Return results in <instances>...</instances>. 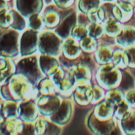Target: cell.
Instances as JSON below:
<instances>
[{
	"instance_id": "cell-41",
	"label": "cell",
	"mask_w": 135,
	"mask_h": 135,
	"mask_svg": "<svg viewBox=\"0 0 135 135\" xmlns=\"http://www.w3.org/2000/svg\"><path fill=\"white\" fill-rule=\"evenodd\" d=\"M12 24V13L10 9H0L1 28H10Z\"/></svg>"
},
{
	"instance_id": "cell-18",
	"label": "cell",
	"mask_w": 135,
	"mask_h": 135,
	"mask_svg": "<svg viewBox=\"0 0 135 135\" xmlns=\"http://www.w3.org/2000/svg\"><path fill=\"white\" fill-rule=\"evenodd\" d=\"M36 134L39 135H57L62 133L60 126L50 121L48 119H39L35 122Z\"/></svg>"
},
{
	"instance_id": "cell-46",
	"label": "cell",
	"mask_w": 135,
	"mask_h": 135,
	"mask_svg": "<svg viewBox=\"0 0 135 135\" xmlns=\"http://www.w3.org/2000/svg\"><path fill=\"white\" fill-rule=\"evenodd\" d=\"M53 2L57 8L66 10L70 9L74 5L75 0H53Z\"/></svg>"
},
{
	"instance_id": "cell-25",
	"label": "cell",
	"mask_w": 135,
	"mask_h": 135,
	"mask_svg": "<svg viewBox=\"0 0 135 135\" xmlns=\"http://www.w3.org/2000/svg\"><path fill=\"white\" fill-rule=\"evenodd\" d=\"M119 122L124 134L135 135V110H129Z\"/></svg>"
},
{
	"instance_id": "cell-14",
	"label": "cell",
	"mask_w": 135,
	"mask_h": 135,
	"mask_svg": "<svg viewBox=\"0 0 135 135\" xmlns=\"http://www.w3.org/2000/svg\"><path fill=\"white\" fill-rule=\"evenodd\" d=\"M68 69L75 79L76 86L91 84L93 70L89 66L81 63H76L73 64Z\"/></svg>"
},
{
	"instance_id": "cell-16",
	"label": "cell",
	"mask_w": 135,
	"mask_h": 135,
	"mask_svg": "<svg viewBox=\"0 0 135 135\" xmlns=\"http://www.w3.org/2000/svg\"><path fill=\"white\" fill-rule=\"evenodd\" d=\"M73 98L74 102L81 107H86L91 104L93 99V85L76 86L73 92Z\"/></svg>"
},
{
	"instance_id": "cell-42",
	"label": "cell",
	"mask_w": 135,
	"mask_h": 135,
	"mask_svg": "<svg viewBox=\"0 0 135 135\" xmlns=\"http://www.w3.org/2000/svg\"><path fill=\"white\" fill-rule=\"evenodd\" d=\"M93 99L92 101V104H97L100 101L105 99V92L104 89L102 88L98 84L93 85Z\"/></svg>"
},
{
	"instance_id": "cell-5",
	"label": "cell",
	"mask_w": 135,
	"mask_h": 135,
	"mask_svg": "<svg viewBox=\"0 0 135 135\" xmlns=\"http://www.w3.org/2000/svg\"><path fill=\"white\" fill-rule=\"evenodd\" d=\"M20 33L13 28L2 31L0 36L1 55L15 58L20 54Z\"/></svg>"
},
{
	"instance_id": "cell-17",
	"label": "cell",
	"mask_w": 135,
	"mask_h": 135,
	"mask_svg": "<svg viewBox=\"0 0 135 135\" xmlns=\"http://www.w3.org/2000/svg\"><path fill=\"white\" fill-rule=\"evenodd\" d=\"M39 64L42 73L46 77H53L60 67L59 61L56 57L47 55H40Z\"/></svg>"
},
{
	"instance_id": "cell-26",
	"label": "cell",
	"mask_w": 135,
	"mask_h": 135,
	"mask_svg": "<svg viewBox=\"0 0 135 135\" xmlns=\"http://www.w3.org/2000/svg\"><path fill=\"white\" fill-rule=\"evenodd\" d=\"M19 102L13 100H1V120L6 118L18 117Z\"/></svg>"
},
{
	"instance_id": "cell-20",
	"label": "cell",
	"mask_w": 135,
	"mask_h": 135,
	"mask_svg": "<svg viewBox=\"0 0 135 135\" xmlns=\"http://www.w3.org/2000/svg\"><path fill=\"white\" fill-rule=\"evenodd\" d=\"M23 121L19 117L6 118L1 120L0 134L2 135L20 134Z\"/></svg>"
},
{
	"instance_id": "cell-37",
	"label": "cell",
	"mask_w": 135,
	"mask_h": 135,
	"mask_svg": "<svg viewBox=\"0 0 135 135\" xmlns=\"http://www.w3.org/2000/svg\"><path fill=\"white\" fill-rule=\"evenodd\" d=\"M81 47L83 50V51L89 52V53H93L96 51V50L98 47V42L97 40L95 38L88 36L85 39L80 41Z\"/></svg>"
},
{
	"instance_id": "cell-23",
	"label": "cell",
	"mask_w": 135,
	"mask_h": 135,
	"mask_svg": "<svg viewBox=\"0 0 135 135\" xmlns=\"http://www.w3.org/2000/svg\"><path fill=\"white\" fill-rule=\"evenodd\" d=\"M44 19L45 23V27L48 29H55L61 21V16L57 10V9L51 5L46 7L44 12Z\"/></svg>"
},
{
	"instance_id": "cell-52",
	"label": "cell",
	"mask_w": 135,
	"mask_h": 135,
	"mask_svg": "<svg viewBox=\"0 0 135 135\" xmlns=\"http://www.w3.org/2000/svg\"><path fill=\"white\" fill-rule=\"evenodd\" d=\"M5 1H6V2H9V1H11V0H5Z\"/></svg>"
},
{
	"instance_id": "cell-29",
	"label": "cell",
	"mask_w": 135,
	"mask_h": 135,
	"mask_svg": "<svg viewBox=\"0 0 135 135\" xmlns=\"http://www.w3.org/2000/svg\"><path fill=\"white\" fill-rule=\"evenodd\" d=\"M37 89L41 95H48V94H55L58 93V89L53 78L50 77L44 78L38 84Z\"/></svg>"
},
{
	"instance_id": "cell-39",
	"label": "cell",
	"mask_w": 135,
	"mask_h": 135,
	"mask_svg": "<svg viewBox=\"0 0 135 135\" xmlns=\"http://www.w3.org/2000/svg\"><path fill=\"white\" fill-rule=\"evenodd\" d=\"M135 80L132 74L128 71L125 70L123 72V78L122 81L120 83V85L119 88L123 89V91H129L131 89H134L133 87L134 86Z\"/></svg>"
},
{
	"instance_id": "cell-51",
	"label": "cell",
	"mask_w": 135,
	"mask_h": 135,
	"mask_svg": "<svg viewBox=\"0 0 135 135\" xmlns=\"http://www.w3.org/2000/svg\"><path fill=\"white\" fill-rule=\"evenodd\" d=\"M51 2H52V0H44V2H45L47 5L51 4Z\"/></svg>"
},
{
	"instance_id": "cell-43",
	"label": "cell",
	"mask_w": 135,
	"mask_h": 135,
	"mask_svg": "<svg viewBox=\"0 0 135 135\" xmlns=\"http://www.w3.org/2000/svg\"><path fill=\"white\" fill-rule=\"evenodd\" d=\"M131 106L130 104L126 101L123 100L122 103H120L119 105H117L115 108V113H114V117L118 120L120 121L123 115L129 111L131 110Z\"/></svg>"
},
{
	"instance_id": "cell-1",
	"label": "cell",
	"mask_w": 135,
	"mask_h": 135,
	"mask_svg": "<svg viewBox=\"0 0 135 135\" xmlns=\"http://www.w3.org/2000/svg\"><path fill=\"white\" fill-rule=\"evenodd\" d=\"M1 96L5 100L24 102L30 100H37L40 97L37 87L25 76L15 74L1 88Z\"/></svg>"
},
{
	"instance_id": "cell-3",
	"label": "cell",
	"mask_w": 135,
	"mask_h": 135,
	"mask_svg": "<svg viewBox=\"0 0 135 135\" xmlns=\"http://www.w3.org/2000/svg\"><path fill=\"white\" fill-rule=\"evenodd\" d=\"M16 65V74H23L36 87L39 82L44 78V75L40 67L39 59L35 55L22 57Z\"/></svg>"
},
{
	"instance_id": "cell-4",
	"label": "cell",
	"mask_w": 135,
	"mask_h": 135,
	"mask_svg": "<svg viewBox=\"0 0 135 135\" xmlns=\"http://www.w3.org/2000/svg\"><path fill=\"white\" fill-rule=\"evenodd\" d=\"M62 39L55 32L45 30L39 32L38 50L41 55L59 56L62 53Z\"/></svg>"
},
{
	"instance_id": "cell-10",
	"label": "cell",
	"mask_w": 135,
	"mask_h": 135,
	"mask_svg": "<svg viewBox=\"0 0 135 135\" xmlns=\"http://www.w3.org/2000/svg\"><path fill=\"white\" fill-rule=\"evenodd\" d=\"M78 15L74 9H71L61 19L59 25L55 29V32L62 40H66L71 36L74 27L77 25Z\"/></svg>"
},
{
	"instance_id": "cell-2",
	"label": "cell",
	"mask_w": 135,
	"mask_h": 135,
	"mask_svg": "<svg viewBox=\"0 0 135 135\" xmlns=\"http://www.w3.org/2000/svg\"><path fill=\"white\" fill-rule=\"evenodd\" d=\"M112 62L100 65L96 74L97 84L106 90L118 88L123 78V72Z\"/></svg>"
},
{
	"instance_id": "cell-34",
	"label": "cell",
	"mask_w": 135,
	"mask_h": 135,
	"mask_svg": "<svg viewBox=\"0 0 135 135\" xmlns=\"http://www.w3.org/2000/svg\"><path fill=\"white\" fill-rule=\"evenodd\" d=\"M28 28H31L36 32H42L45 27L44 16L40 13H36L28 17Z\"/></svg>"
},
{
	"instance_id": "cell-7",
	"label": "cell",
	"mask_w": 135,
	"mask_h": 135,
	"mask_svg": "<svg viewBox=\"0 0 135 135\" xmlns=\"http://www.w3.org/2000/svg\"><path fill=\"white\" fill-rule=\"evenodd\" d=\"M52 78L56 85L58 93L62 96H70L76 88L75 79L68 68L60 66Z\"/></svg>"
},
{
	"instance_id": "cell-47",
	"label": "cell",
	"mask_w": 135,
	"mask_h": 135,
	"mask_svg": "<svg viewBox=\"0 0 135 135\" xmlns=\"http://www.w3.org/2000/svg\"><path fill=\"white\" fill-rule=\"evenodd\" d=\"M125 100L130 104L131 108H135V88L131 89L127 92L125 96Z\"/></svg>"
},
{
	"instance_id": "cell-45",
	"label": "cell",
	"mask_w": 135,
	"mask_h": 135,
	"mask_svg": "<svg viewBox=\"0 0 135 135\" xmlns=\"http://www.w3.org/2000/svg\"><path fill=\"white\" fill-rule=\"evenodd\" d=\"M28 134H36V130L35 126L32 124V123H25L23 122L20 135H28Z\"/></svg>"
},
{
	"instance_id": "cell-13",
	"label": "cell",
	"mask_w": 135,
	"mask_h": 135,
	"mask_svg": "<svg viewBox=\"0 0 135 135\" xmlns=\"http://www.w3.org/2000/svg\"><path fill=\"white\" fill-rule=\"evenodd\" d=\"M18 117L25 123H35L40 114L36 101L30 100L21 102L18 107Z\"/></svg>"
},
{
	"instance_id": "cell-44",
	"label": "cell",
	"mask_w": 135,
	"mask_h": 135,
	"mask_svg": "<svg viewBox=\"0 0 135 135\" xmlns=\"http://www.w3.org/2000/svg\"><path fill=\"white\" fill-rule=\"evenodd\" d=\"M125 52L127 53L129 59V66L128 68L135 69V45L126 47L124 49Z\"/></svg>"
},
{
	"instance_id": "cell-50",
	"label": "cell",
	"mask_w": 135,
	"mask_h": 135,
	"mask_svg": "<svg viewBox=\"0 0 135 135\" xmlns=\"http://www.w3.org/2000/svg\"><path fill=\"white\" fill-rule=\"evenodd\" d=\"M104 2H112V3H114L115 2H117V0H101Z\"/></svg>"
},
{
	"instance_id": "cell-9",
	"label": "cell",
	"mask_w": 135,
	"mask_h": 135,
	"mask_svg": "<svg viewBox=\"0 0 135 135\" xmlns=\"http://www.w3.org/2000/svg\"><path fill=\"white\" fill-rule=\"evenodd\" d=\"M39 32L28 28L22 33L20 39V55L26 57L34 55L38 50Z\"/></svg>"
},
{
	"instance_id": "cell-32",
	"label": "cell",
	"mask_w": 135,
	"mask_h": 135,
	"mask_svg": "<svg viewBox=\"0 0 135 135\" xmlns=\"http://www.w3.org/2000/svg\"><path fill=\"white\" fill-rule=\"evenodd\" d=\"M112 13H113V17H115L116 20H118L119 21L123 24L125 22L129 21L131 19L134 12L125 10L123 8H121L117 3H115L112 9Z\"/></svg>"
},
{
	"instance_id": "cell-48",
	"label": "cell",
	"mask_w": 135,
	"mask_h": 135,
	"mask_svg": "<svg viewBox=\"0 0 135 135\" xmlns=\"http://www.w3.org/2000/svg\"><path fill=\"white\" fill-rule=\"evenodd\" d=\"M88 19L89 23H97V22H100L99 17L97 15V13H90L88 14Z\"/></svg>"
},
{
	"instance_id": "cell-28",
	"label": "cell",
	"mask_w": 135,
	"mask_h": 135,
	"mask_svg": "<svg viewBox=\"0 0 135 135\" xmlns=\"http://www.w3.org/2000/svg\"><path fill=\"white\" fill-rule=\"evenodd\" d=\"M104 33L107 36L116 37L123 29V25L115 17H111L104 23Z\"/></svg>"
},
{
	"instance_id": "cell-8",
	"label": "cell",
	"mask_w": 135,
	"mask_h": 135,
	"mask_svg": "<svg viewBox=\"0 0 135 135\" xmlns=\"http://www.w3.org/2000/svg\"><path fill=\"white\" fill-rule=\"evenodd\" d=\"M62 98L55 94L41 95L36 100V104L40 112V114L48 119L53 115L61 106Z\"/></svg>"
},
{
	"instance_id": "cell-19",
	"label": "cell",
	"mask_w": 135,
	"mask_h": 135,
	"mask_svg": "<svg viewBox=\"0 0 135 135\" xmlns=\"http://www.w3.org/2000/svg\"><path fill=\"white\" fill-rule=\"evenodd\" d=\"M0 83L1 85L6 84L9 78L16 74L17 65L9 57L1 55L0 57Z\"/></svg>"
},
{
	"instance_id": "cell-6",
	"label": "cell",
	"mask_w": 135,
	"mask_h": 135,
	"mask_svg": "<svg viewBox=\"0 0 135 135\" xmlns=\"http://www.w3.org/2000/svg\"><path fill=\"white\" fill-rule=\"evenodd\" d=\"M117 121L118 120L115 117L106 121L100 120L95 116L93 111L88 115L86 118V124L88 129L93 134L98 135L121 134L117 124Z\"/></svg>"
},
{
	"instance_id": "cell-38",
	"label": "cell",
	"mask_w": 135,
	"mask_h": 135,
	"mask_svg": "<svg viewBox=\"0 0 135 135\" xmlns=\"http://www.w3.org/2000/svg\"><path fill=\"white\" fill-rule=\"evenodd\" d=\"M96 59L95 56H93L92 55V53H89V52H85V51H82V53L81 54V55L75 60V63H81V64H85L88 66H89L92 70H94L96 68Z\"/></svg>"
},
{
	"instance_id": "cell-49",
	"label": "cell",
	"mask_w": 135,
	"mask_h": 135,
	"mask_svg": "<svg viewBox=\"0 0 135 135\" xmlns=\"http://www.w3.org/2000/svg\"><path fill=\"white\" fill-rule=\"evenodd\" d=\"M117 1H122V2H129L131 3L135 6V0H117Z\"/></svg>"
},
{
	"instance_id": "cell-30",
	"label": "cell",
	"mask_w": 135,
	"mask_h": 135,
	"mask_svg": "<svg viewBox=\"0 0 135 135\" xmlns=\"http://www.w3.org/2000/svg\"><path fill=\"white\" fill-rule=\"evenodd\" d=\"M125 94L123 90L120 88H115L107 91L105 95V100L108 101L114 107H116L123 100H125Z\"/></svg>"
},
{
	"instance_id": "cell-36",
	"label": "cell",
	"mask_w": 135,
	"mask_h": 135,
	"mask_svg": "<svg viewBox=\"0 0 135 135\" xmlns=\"http://www.w3.org/2000/svg\"><path fill=\"white\" fill-rule=\"evenodd\" d=\"M88 27L89 36L95 38L96 40H100L102 38L104 33V27L103 23L97 22V23H89Z\"/></svg>"
},
{
	"instance_id": "cell-31",
	"label": "cell",
	"mask_w": 135,
	"mask_h": 135,
	"mask_svg": "<svg viewBox=\"0 0 135 135\" xmlns=\"http://www.w3.org/2000/svg\"><path fill=\"white\" fill-rule=\"evenodd\" d=\"M112 62L121 70H126L128 68L129 66L128 56L125 51L121 48H118L114 51Z\"/></svg>"
},
{
	"instance_id": "cell-15",
	"label": "cell",
	"mask_w": 135,
	"mask_h": 135,
	"mask_svg": "<svg viewBox=\"0 0 135 135\" xmlns=\"http://www.w3.org/2000/svg\"><path fill=\"white\" fill-rule=\"evenodd\" d=\"M83 50L81 47L80 41L74 37H68L64 40L62 47V55L67 60H76L82 53Z\"/></svg>"
},
{
	"instance_id": "cell-35",
	"label": "cell",
	"mask_w": 135,
	"mask_h": 135,
	"mask_svg": "<svg viewBox=\"0 0 135 135\" xmlns=\"http://www.w3.org/2000/svg\"><path fill=\"white\" fill-rule=\"evenodd\" d=\"M113 6L114 3L112 2H105L100 6V9L97 11V15L101 23H104L108 19L113 17Z\"/></svg>"
},
{
	"instance_id": "cell-27",
	"label": "cell",
	"mask_w": 135,
	"mask_h": 135,
	"mask_svg": "<svg viewBox=\"0 0 135 135\" xmlns=\"http://www.w3.org/2000/svg\"><path fill=\"white\" fill-rule=\"evenodd\" d=\"M101 6V0H78V9L80 13L90 14L97 13Z\"/></svg>"
},
{
	"instance_id": "cell-11",
	"label": "cell",
	"mask_w": 135,
	"mask_h": 135,
	"mask_svg": "<svg viewBox=\"0 0 135 135\" xmlns=\"http://www.w3.org/2000/svg\"><path fill=\"white\" fill-rule=\"evenodd\" d=\"M74 112V105L70 99H63L61 106L58 111L51 117L48 118L50 121L58 126L63 127L68 124L70 121Z\"/></svg>"
},
{
	"instance_id": "cell-21",
	"label": "cell",
	"mask_w": 135,
	"mask_h": 135,
	"mask_svg": "<svg viewBox=\"0 0 135 135\" xmlns=\"http://www.w3.org/2000/svg\"><path fill=\"white\" fill-rule=\"evenodd\" d=\"M115 108V107L104 99L97 104L93 112L98 119L106 121L114 118Z\"/></svg>"
},
{
	"instance_id": "cell-33",
	"label": "cell",
	"mask_w": 135,
	"mask_h": 135,
	"mask_svg": "<svg viewBox=\"0 0 135 135\" xmlns=\"http://www.w3.org/2000/svg\"><path fill=\"white\" fill-rule=\"evenodd\" d=\"M10 11L12 13V24L10 28L18 32L25 30L26 28V21L25 20V17H24L17 10L10 9Z\"/></svg>"
},
{
	"instance_id": "cell-22",
	"label": "cell",
	"mask_w": 135,
	"mask_h": 135,
	"mask_svg": "<svg viewBox=\"0 0 135 135\" xmlns=\"http://www.w3.org/2000/svg\"><path fill=\"white\" fill-rule=\"evenodd\" d=\"M116 43L123 48L135 45V26L123 27L115 37Z\"/></svg>"
},
{
	"instance_id": "cell-40",
	"label": "cell",
	"mask_w": 135,
	"mask_h": 135,
	"mask_svg": "<svg viewBox=\"0 0 135 135\" xmlns=\"http://www.w3.org/2000/svg\"><path fill=\"white\" fill-rule=\"evenodd\" d=\"M88 36H89L88 27H87V25H83V24L76 25L71 32V36L79 41L82 40Z\"/></svg>"
},
{
	"instance_id": "cell-12",
	"label": "cell",
	"mask_w": 135,
	"mask_h": 135,
	"mask_svg": "<svg viewBox=\"0 0 135 135\" xmlns=\"http://www.w3.org/2000/svg\"><path fill=\"white\" fill-rule=\"evenodd\" d=\"M44 0H15L16 9L25 18L33 14L40 13Z\"/></svg>"
},
{
	"instance_id": "cell-24",
	"label": "cell",
	"mask_w": 135,
	"mask_h": 135,
	"mask_svg": "<svg viewBox=\"0 0 135 135\" xmlns=\"http://www.w3.org/2000/svg\"><path fill=\"white\" fill-rule=\"evenodd\" d=\"M114 50L108 44H102L98 45L97 49L95 51V59L97 63L99 65H104L112 61Z\"/></svg>"
}]
</instances>
